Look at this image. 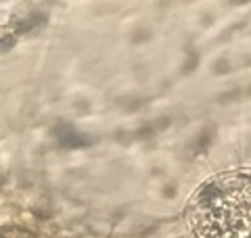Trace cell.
Returning a JSON list of instances; mask_svg holds the SVG:
<instances>
[{"instance_id":"6da1fadb","label":"cell","mask_w":251,"mask_h":238,"mask_svg":"<svg viewBox=\"0 0 251 238\" xmlns=\"http://www.w3.org/2000/svg\"><path fill=\"white\" fill-rule=\"evenodd\" d=\"M195 238H251V171L211 178L195 196Z\"/></svg>"},{"instance_id":"7a4b0ae2","label":"cell","mask_w":251,"mask_h":238,"mask_svg":"<svg viewBox=\"0 0 251 238\" xmlns=\"http://www.w3.org/2000/svg\"><path fill=\"white\" fill-rule=\"evenodd\" d=\"M59 142H61V146H67V148L88 144L86 136H82V134H75L72 128H69V125H67V128H65V125H61V128H59Z\"/></svg>"}]
</instances>
